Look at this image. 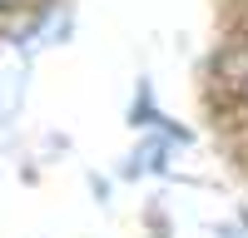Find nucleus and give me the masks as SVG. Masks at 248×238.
<instances>
[{
    "instance_id": "nucleus-1",
    "label": "nucleus",
    "mask_w": 248,
    "mask_h": 238,
    "mask_svg": "<svg viewBox=\"0 0 248 238\" xmlns=\"http://www.w3.org/2000/svg\"><path fill=\"white\" fill-rule=\"evenodd\" d=\"M10 5H15V0H0V15H5V10H10Z\"/></svg>"
}]
</instances>
